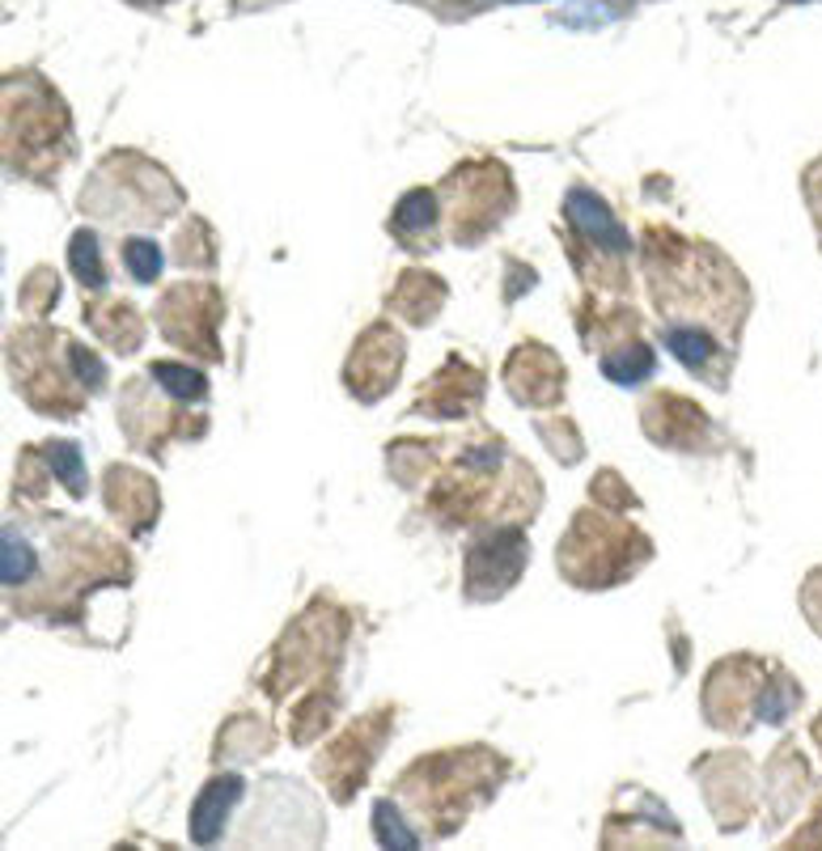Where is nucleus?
<instances>
[{
    "label": "nucleus",
    "instance_id": "obj_11",
    "mask_svg": "<svg viewBox=\"0 0 822 851\" xmlns=\"http://www.w3.org/2000/svg\"><path fill=\"white\" fill-rule=\"evenodd\" d=\"M378 839H382L386 848H415V834H411L408 826L399 822V814L386 809V805H378Z\"/></svg>",
    "mask_w": 822,
    "mask_h": 851
},
{
    "label": "nucleus",
    "instance_id": "obj_9",
    "mask_svg": "<svg viewBox=\"0 0 822 851\" xmlns=\"http://www.w3.org/2000/svg\"><path fill=\"white\" fill-rule=\"evenodd\" d=\"M433 212H437V208H433V195L415 192V195H408V199L399 204V217H394V225L408 233V229H415V225H429V220H433Z\"/></svg>",
    "mask_w": 822,
    "mask_h": 851
},
{
    "label": "nucleus",
    "instance_id": "obj_8",
    "mask_svg": "<svg viewBox=\"0 0 822 851\" xmlns=\"http://www.w3.org/2000/svg\"><path fill=\"white\" fill-rule=\"evenodd\" d=\"M73 268H77V275H85V284H102V263H98V238L94 233L73 238Z\"/></svg>",
    "mask_w": 822,
    "mask_h": 851
},
{
    "label": "nucleus",
    "instance_id": "obj_4",
    "mask_svg": "<svg viewBox=\"0 0 822 851\" xmlns=\"http://www.w3.org/2000/svg\"><path fill=\"white\" fill-rule=\"evenodd\" d=\"M34 568H39V559H34L30 543L4 534V547H0V577H4V585H18V580L34 577Z\"/></svg>",
    "mask_w": 822,
    "mask_h": 851
},
{
    "label": "nucleus",
    "instance_id": "obj_7",
    "mask_svg": "<svg viewBox=\"0 0 822 851\" xmlns=\"http://www.w3.org/2000/svg\"><path fill=\"white\" fill-rule=\"evenodd\" d=\"M123 259H128V268L137 280H153V275L162 272V250L153 247L149 238H137V242H128L123 247Z\"/></svg>",
    "mask_w": 822,
    "mask_h": 851
},
{
    "label": "nucleus",
    "instance_id": "obj_2",
    "mask_svg": "<svg viewBox=\"0 0 822 851\" xmlns=\"http://www.w3.org/2000/svg\"><path fill=\"white\" fill-rule=\"evenodd\" d=\"M569 220H573L576 229L585 233V238H594L598 247L606 250H628V233L619 229V220L606 212V204L598 195L590 192H573L569 195Z\"/></svg>",
    "mask_w": 822,
    "mask_h": 851
},
{
    "label": "nucleus",
    "instance_id": "obj_10",
    "mask_svg": "<svg viewBox=\"0 0 822 851\" xmlns=\"http://www.w3.org/2000/svg\"><path fill=\"white\" fill-rule=\"evenodd\" d=\"M649 348H631V357H619V360H606V373L615 378V382H636V378H645L649 373Z\"/></svg>",
    "mask_w": 822,
    "mask_h": 851
},
{
    "label": "nucleus",
    "instance_id": "obj_5",
    "mask_svg": "<svg viewBox=\"0 0 822 851\" xmlns=\"http://www.w3.org/2000/svg\"><path fill=\"white\" fill-rule=\"evenodd\" d=\"M47 462L55 467V474L73 488V492H82L85 488V467H82V454H77V445H68V440H55L47 445Z\"/></svg>",
    "mask_w": 822,
    "mask_h": 851
},
{
    "label": "nucleus",
    "instance_id": "obj_6",
    "mask_svg": "<svg viewBox=\"0 0 822 851\" xmlns=\"http://www.w3.org/2000/svg\"><path fill=\"white\" fill-rule=\"evenodd\" d=\"M153 373H158V382L170 385L179 399H204V378L192 373V369H179V364H153Z\"/></svg>",
    "mask_w": 822,
    "mask_h": 851
},
{
    "label": "nucleus",
    "instance_id": "obj_3",
    "mask_svg": "<svg viewBox=\"0 0 822 851\" xmlns=\"http://www.w3.org/2000/svg\"><path fill=\"white\" fill-rule=\"evenodd\" d=\"M666 348L683 360L686 369H704L709 357H713V339H709L704 330H691V327L666 330Z\"/></svg>",
    "mask_w": 822,
    "mask_h": 851
},
{
    "label": "nucleus",
    "instance_id": "obj_1",
    "mask_svg": "<svg viewBox=\"0 0 822 851\" xmlns=\"http://www.w3.org/2000/svg\"><path fill=\"white\" fill-rule=\"evenodd\" d=\"M238 797H242V779L238 775H220L217 784L204 788V797L195 800V814H192L195 843H213L217 839L225 818H229V809L238 805Z\"/></svg>",
    "mask_w": 822,
    "mask_h": 851
}]
</instances>
